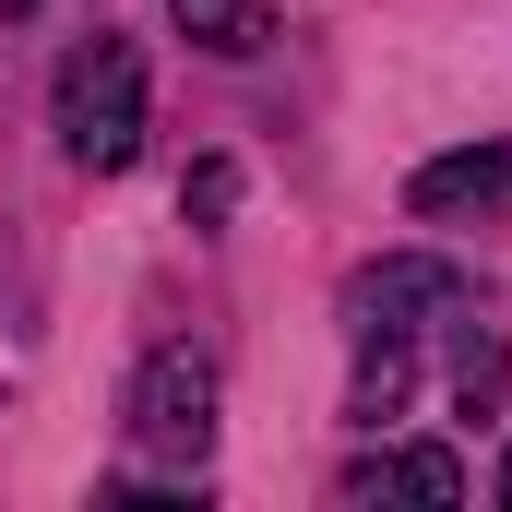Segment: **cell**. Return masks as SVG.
I'll return each instance as SVG.
<instances>
[{
  "mask_svg": "<svg viewBox=\"0 0 512 512\" xmlns=\"http://www.w3.org/2000/svg\"><path fill=\"white\" fill-rule=\"evenodd\" d=\"M167 12H179V24H191L215 60H251L262 36H274V12H262V0H167Z\"/></svg>",
  "mask_w": 512,
  "mask_h": 512,
  "instance_id": "8992f818",
  "label": "cell"
},
{
  "mask_svg": "<svg viewBox=\"0 0 512 512\" xmlns=\"http://www.w3.org/2000/svg\"><path fill=\"white\" fill-rule=\"evenodd\" d=\"M346 501H465V453H441V441L358 453V465H346Z\"/></svg>",
  "mask_w": 512,
  "mask_h": 512,
  "instance_id": "5b68a950",
  "label": "cell"
},
{
  "mask_svg": "<svg viewBox=\"0 0 512 512\" xmlns=\"http://www.w3.org/2000/svg\"><path fill=\"white\" fill-rule=\"evenodd\" d=\"M227 203H239V167H227V155H215V167H191V215H203V227H215V215H227Z\"/></svg>",
  "mask_w": 512,
  "mask_h": 512,
  "instance_id": "ba28073f",
  "label": "cell"
},
{
  "mask_svg": "<svg viewBox=\"0 0 512 512\" xmlns=\"http://www.w3.org/2000/svg\"><path fill=\"white\" fill-rule=\"evenodd\" d=\"M429 310H465V274L453 262H429V251H393V262H370L358 286H346V334H429Z\"/></svg>",
  "mask_w": 512,
  "mask_h": 512,
  "instance_id": "3957f363",
  "label": "cell"
},
{
  "mask_svg": "<svg viewBox=\"0 0 512 512\" xmlns=\"http://www.w3.org/2000/svg\"><path fill=\"white\" fill-rule=\"evenodd\" d=\"M60 143L96 179H120L131 155H143V48L131 36H84L60 60Z\"/></svg>",
  "mask_w": 512,
  "mask_h": 512,
  "instance_id": "6da1fadb",
  "label": "cell"
},
{
  "mask_svg": "<svg viewBox=\"0 0 512 512\" xmlns=\"http://www.w3.org/2000/svg\"><path fill=\"white\" fill-rule=\"evenodd\" d=\"M453 393H465V417H489V405L512 393V346H501V334L465 322V346H453Z\"/></svg>",
  "mask_w": 512,
  "mask_h": 512,
  "instance_id": "52a82bcc",
  "label": "cell"
},
{
  "mask_svg": "<svg viewBox=\"0 0 512 512\" xmlns=\"http://www.w3.org/2000/svg\"><path fill=\"white\" fill-rule=\"evenodd\" d=\"M501 203H512V143H453V155H429L405 179V215L417 227H489Z\"/></svg>",
  "mask_w": 512,
  "mask_h": 512,
  "instance_id": "277c9868",
  "label": "cell"
},
{
  "mask_svg": "<svg viewBox=\"0 0 512 512\" xmlns=\"http://www.w3.org/2000/svg\"><path fill=\"white\" fill-rule=\"evenodd\" d=\"M0 12H36V0H0Z\"/></svg>",
  "mask_w": 512,
  "mask_h": 512,
  "instance_id": "30bf717a",
  "label": "cell"
},
{
  "mask_svg": "<svg viewBox=\"0 0 512 512\" xmlns=\"http://www.w3.org/2000/svg\"><path fill=\"white\" fill-rule=\"evenodd\" d=\"M131 453L143 465H167L179 489H203V453H215V358L203 346H155L143 370H131Z\"/></svg>",
  "mask_w": 512,
  "mask_h": 512,
  "instance_id": "7a4b0ae2",
  "label": "cell"
},
{
  "mask_svg": "<svg viewBox=\"0 0 512 512\" xmlns=\"http://www.w3.org/2000/svg\"><path fill=\"white\" fill-rule=\"evenodd\" d=\"M501 501H512V453H501Z\"/></svg>",
  "mask_w": 512,
  "mask_h": 512,
  "instance_id": "9c48e42d",
  "label": "cell"
}]
</instances>
